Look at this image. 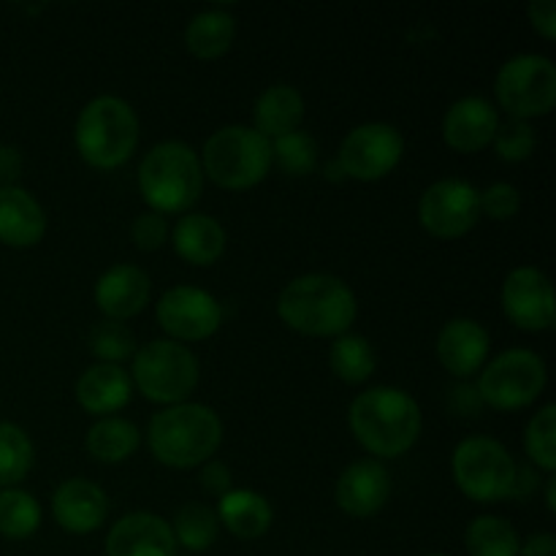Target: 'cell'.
I'll use <instances>...</instances> for the list:
<instances>
[{
	"mask_svg": "<svg viewBox=\"0 0 556 556\" xmlns=\"http://www.w3.org/2000/svg\"><path fill=\"white\" fill-rule=\"evenodd\" d=\"M351 432L372 456L396 459L416 445L421 434V407L407 391L375 386L362 391L348 410Z\"/></svg>",
	"mask_w": 556,
	"mask_h": 556,
	"instance_id": "obj_1",
	"label": "cell"
},
{
	"mask_svg": "<svg viewBox=\"0 0 556 556\" xmlns=\"http://www.w3.org/2000/svg\"><path fill=\"white\" fill-rule=\"evenodd\" d=\"M277 313L299 334L342 337L356 320L358 302L345 280L326 271H309L282 288Z\"/></svg>",
	"mask_w": 556,
	"mask_h": 556,
	"instance_id": "obj_2",
	"label": "cell"
},
{
	"mask_svg": "<svg viewBox=\"0 0 556 556\" xmlns=\"http://www.w3.org/2000/svg\"><path fill=\"white\" fill-rule=\"evenodd\" d=\"M223 440V424L212 407L199 402L163 407L147 429V443L161 465L174 470L204 465L215 456Z\"/></svg>",
	"mask_w": 556,
	"mask_h": 556,
	"instance_id": "obj_3",
	"label": "cell"
},
{
	"mask_svg": "<svg viewBox=\"0 0 556 556\" xmlns=\"http://www.w3.org/2000/svg\"><path fill=\"white\" fill-rule=\"evenodd\" d=\"M139 190L157 215H179L199 201L204 190V168L185 141H161L139 166Z\"/></svg>",
	"mask_w": 556,
	"mask_h": 556,
	"instance_id": "obj_4",
	"label": "cell"
},
{
	"mask_svg": "<svg viewBox=\"0 0 556 556\" xmlns=\"http://www.w3.org/2000/svg\"><path fill=\"white\" fill-rule=\"evenodd\" d=\"M74 141L90 166L117 168L139 144V117L123 98L98 96L79 112Z\"/></svg>",
	"mask_w": 556,
	"mask_h": 556,
	"instance_id": "obj_5",
	"label": "cell"
},
{
	"mask_svg": "<svg viewBox=\"0 0 556 556\" xmlns=\"http://www.w3.org/2000/svg\"><path fill=\"white\" fill-rule=\"evenodd\" d=\"M199 161L220 188L248 190L269 174L271 141L248 125H226L204 141Z\"/></svg>",
	"mask_w": 556,
	"mask_h": 556,
	"instance_id": "obj_6",
	"label": "cell"
},
{
	"mask_svg": "<svg viewBox=\"0 0 556 556\" xmlns=\"http://www.w3.org/2000/svg\"><path fill=\"white\" fill-rule=\"evenodd\" d=\"M130 380L150 402L182 405L199 386V362L182 342L152 340L134 353Z\"/></svg>",
	"mask_w": 556,
	"mask_h": 556,
	"instance_id": "obj_7",
	"label": "cell"
},
{
	"mask_svg": "<svg viewBox=\"0 0 556 556\" xmlns=\"http://www.w3.org/2000/svg\"><path fill=\"white\" fill-rule=\"evenodd\" d=\"M516 462L503 443L492 438H467L456 445L451 470L462 492L476 503H503L516 481Z\"/></svg>",
	"mask_w": 556,
	"mask_h": 556,
	"instance_id": "obj_8",
	"label": "cell"
},
{
	"mask_svg": "<svg viewBox=\"0 0 556 556\" xmlns=\"http://www.w3.org/2000/svg\"><path fill=\"white\" fill-rule=\"evenodd\" d=\"M546 380V362L535 351L510 348L483 364V372L476 386L483 405L494 407V410H521L543 394Z\"/></svg>",
	"mask_w": 556,
	"mask_h": 556,
	"instance_id": "obj_9",
	"label": "cell"
},
{
	"mask_svg": "<svg viewBox=\"0 0 556 556\" xmlns=\"http://www.w3.org/2000/svg\"><path fill=\"white\" fill-rule=\"evenodd\" d=\"M494 92L514 119L543 117L556 103V65L546 54H516L497 71Z\"/></svg>",
	"mask_w": 556,
	"mask_h": 556,
	"instance_id": "obj_10",
	"label": "cell"
},
{
	"mask_svg": "<svg viewBox=\"0 0 556 556\" xmlns=\"http://www.w3.org/2000/svg\"><path fill=\"white\" fill-rule=\"evenodd\" d=\"M481 220V190L467 179H438L418 201V223L438 239H459Z\"/></svg>",
	"mask_w": 556,
	"mask_h": 556,
	"instance_id": "obj_11",
	"label": "cell"
},
{
	"mask_svg": "<svg viewBox=\"0 0 556 556\" xmlns=\"http://www.w3.org/2000/svg\"><path fill=\"white\" fill-rule=\"evenodd\" d=\"M402 152H405V139L394 125L364 123L348 130L337 161H340L345 177L375 182L400 166Z\"/></svg>",
	"mask_w": 556,
	"mask_h": 556,
	"instance_id": "obj_12",
	"label": "cell"
},
{
	"mask_svg": "<svg viewBox=\"0 0 556 556\" xmlns=\"http://www.w3.org/2000/svg\"><path fill=\"white\" fill-rule=\"evenodd\" d=\"M157 324L174 342H199L215 334L223 324V307L210 291L195 286H174L157 299Z\"/></svg>",
	"mask_w": 556,
	"mask_h": 556,
	"instance_id": "obj_13",
	"label": "cell"
},
{
	"mask_svg": "<svg viewBox=\"0 0 556 556\" xmlns=\"http://www.w3.org/2000/svg\"><path fill=\"white\" fill-rule=\"evenodd\" d=\"M503 309L514 326L525 331H543L554 324V288L546 271L519 266L503 282Z\"/></svg>",
	"mask_w": 556,
	"mask_h": 556,
	"instance_id": "obj_14",
	"label": "cell"
},
{
	"mask_svg": "<svg viewBox=\"0 0 556 556\" xmlns=\"http://www.w3.org/2000/svg\"><path fill=\"white\" fill-rule=\"evenodd\" d=\"M177 541L161 516L134 510L123 516L106 535V556H174Z\"/></svg>",
	"mask_w": 556,
	"mask_h": 556,
	"instance_id": "obj_15",
	"label": "cell"
},
{
	"mask_svg": "<svg viewBox=\"0 0 556 556\" xmlns=\"http://www.w3.org/2000/svg\"><path fill=\"white\" fill-rule=\"evenodd\" d=\"M391 494V476L380 462L358 459L348 467L334 486V500L348 516L367 519L383 510Z\"/></svg>",
	"mask_w": 556,
	"mask_h": 556,
	"instance_id": "obj_16",
	"label": "cell"
},
{
	"mask_svg": "<svg viewBox=\"0 0 556 556\" xmlns=\"http://www.w3.org/2000/svg\"><path fill=\"white\" fill-rule=\"evenodd\" d=\"M500 114L483 96H465L443 117V139L456 152H478L489 147L497 134Z\"/></svg>",
	"mask_w": 556,
	"mask_h": 556,
	"instance_id": "obj_17",
	"label": "cell"
},
{
	"mask_svg": "<svg viewBox=\"0 0 556 556\" xmlns=\"http://www.w3.org/2000/svg\"><path fill=\"white\" fill-rule=\"evenodd\" d=\"M52 514L58 525L74 535L96 532L109 514L106 492L87 478H68L54 489Z\"/></svg>",
	"mask_w": 556,
	"mask_h": 556,
	"instance_id": "obj_18",
	"label": "cell"
},
{
	"mask_svg": "<svg viewBox=\"0 0 556 556\" xmlns=\"http://www.w3.org/2000/svg\"><path fill=\"white\" fill-rule=\"evenodd\" d=\"M489 331L472 318H454L440 329L438 334V358L451 375L467 380L483 369L489 358Z\"/></svg>",
	"mask_w": 556,
	"mask_h": 556,
	"instance_id": "obj_19",
	"label": "cell"
},
{
	"mask_svg": "<svg viewBox=\"0 0 556 556\" xmlns=\"http://www.w3.org/2000/svg\"><path fill=\"white\" fill-rule=\"evenodd\" d=\"M150 302V277L130 264H114L98 277L96 304L109 320H128L139 315Z\"/></svg>",
	"mask_w": 556,
	"mask_h": 556,
	"instance_id": "obj_20",
	"label": "cell"
},
{
	"mask_svg": "<svg viewBox=\"0 0 556 556\" xmlns=\"http://www.w3.org/2000/svg\"><path fill=\"white\" fill-rule=\"evenodd\" d=\"M47 233L41 204L20 185L0 188V242L9 248H33Z\"/></svg>",
	"mask_w": 556,
	"mask_h": 556,
	"instance_id": "obj_21",
	"label": "cell"
},
{
	"mask_svg": "<svg viewBox=\"0 0 556 556\" xmlns=\"http://www.w3.org/2000/svg\"><path fill=\"white\" fill-rule=\"evenodd\" d=\"M134 394V380L119 364H92L76 380V400L92 416L123 410Z\"/></svg>",
	"mask_w": 556,
	"mask_h": 556,
	"instance_id": "obj_22",
	"label": "cell"
},
{
	"mask_svg": "<svg viewBox=\"0 0 556 556\" xmlns=\"http://www.w3.org/2000/svg\"><path fill=\"white\" fill-rule=\"evenodd\" d=\"M174 250L179 258L193 266H210L226 250V228L210 215L201 212H185L172 231Z\"/></svg>",
	"mask_w": 556,
	"mask_h": 556,
	"instance_id": "obj_23",
	"label": "cell"
},
{
	"mask_svg": "<svg viewBox=\"0 0 556 556\" xmlns=\"http://www.w3.org/2000/svg\"><path fill=\"white\" fill-rule=\"evenodd\" d=\"M217 521L239 541H255L266 535L275 519L269 500L250 489H231L217 503Z\"/></svg>",
	"mask_w": 556,
	"mask_h": 556,
	"instance_id": "obj_24",
	"label": "cell"
},
{
	"mask_svg": "<svg viewBox=\"0 0 556 556\" xmlns=\"http://www.w3.org/2000/svg\"><path fill=\"white\" fill-rule=\"evenodd\" d=\"M304 117V98L291 85H271L258 96L253 109L255 130L266 139H277L282 134L299 130Z\"/></svg>",
	"mask_w": 556,
	"mask_h": 556,
	"instance_id": "obj_25",
	"label": "cell"
},
{
	"mask_svg": "<svg viewBox=\"0 0 556 556\" xmlns=\"http://www.w3.org/2000/svg\"><path fill=\"white\" fill-rule=\"evenodd\" d=\"M237 36V20L226 9H204L185 27V43L195 58H220L231 49Z\"/></svg>",
	"mask_w": 556,
	"mask_h": 556,
	"instance_id": "obj_26",
	"label": "cell"
},
{
	"mask_svg": "<svg viewBox=\"0 0 556 556\" xmlns=\"http://www.w3.org/2000/svg\"><path fill=\"white\" fill-rule=\"evenodd\" d=\"M139 445V427L117 416L101 418V421L92 424L90 432H87V451H90V456L98 462H109V465L130 459Z\"/></svg>",
	"mask_w": 556,
	"mask_h": 556,
	"instance_id": "obj_27",
	"label": "cell"
},
{
	"mask_svg": "<svg viewBox=\"0 0 556 556\" xmlns=\"http://www.w3.org/2000/svg\"><path fill=\"white\" fill-rule=\"evenodd\" d=\"M470 556H519L521 541L516 527L503 516H478L465 532Z\"/></svg>",
	"mask_w": 556,
	"mask_h": 556,
	"instance_id": "obj_28",
	"label": "cell"
},
{
	"mask_svg": "<svg viewBox=\"0 0 556 556\" xmlns=\"http://www.w3.org/2000/svg\"><path fill=\"white\" fill-rule=\"evenodd\" d=\"M329 364L337 378L351 386H358L372 378L375 367H378V356H375V348L369 345L367 337L342 334L331 345Z\"/></svg>",
	"mask_w": 556,
	"mask_h": 556,
	"instance_id": "obj_29",
	"label": "cell"
},
{
	"mask_svg": "<svg viewBox=\"0 0 556 556\" xmlns=\"http://www.w3.org/2000/svg\"><path fill=\"white\" fill-rule=\"evenodd\" d=\"M41 527V505L22 489L0 492V535L9 541H25Z\"/></svg>",
	"mask_w": 556,
	"mask_h": 556,
	"instance_id": "obj_30",
	"label": "cell"
},
{
	"mask_svg": "<svg viewBox=\"0 0 556 556\" xmlns=\"http://www.w3.org/2000/svg\"><path fill=\"white\" fill-rule=\"evenodd\" d=\"M217 530H220V521H217L215 510L201 503H188L185 508H179L172 527L174 541L188 554L206 552L217 541Z\"/></svg>",
	"mask_w": 556,
	"mask_h": 556,
	"instance_id": "obj_31",
	"label": "cell"
},
{
	"mask_svg": "<svg viewBox=\"0 0 556 556\" xmlns=\"http://www.w3.org/2000/svg\"><path fill=\"white\" fill-rule=\"evenodd\" d=\"M33 467V443L25 429L0 421V489H14Z\"/></svg>",
	"mask_w": 556,
	"mask_h": 556,
	"instance_id": "obj_32",
	"label": "cell"
},
{
	"mask_svg": "<svg viewBox=\"0 0 556 556\" xmlns=\"http://www.w3.org/2000/svg\"><path fill=\"white\" fill-rule=\"evenodd\" d=\"M277 157L280 168L291 177H307L318 163V144L304 130H291L271 141V161Z\"/></svg>",
	"mask_w": 556,
	"mask_h": 556,
	"instance_id": "obj_33",
	"label": "cell"
},
{
	"mask_svg": "<svg viewBox=\"0 0 556 556\" xmlns=\"http://www.w3.org/2000/svg\"><path fill=\"white\" fill-rule=\"evenodd\" d=\"M527 456L535 462L541 470L554 472L556 467V407L546 405L530 418L525 432Z\"/></svg>",
	"mask_w": 556,
	"mask_h": 556,
	"instance_id": "obj_34",
	"label": "cell"
},
{
	"mask_svg": "<svg viewBox=\"0 0 556 556\" xmlns=\"http://www.w3.org/2000/svg\"><path fill=\"white\" fill-rule=\"evenodd\" d=\"M90 351L92 356L101 358V364H119L136 353V337L119 320H103L92 326Z\"/></svg>",
	"mask_w": 556,
	"mask_h": 556,
	"instance_id": "obj_35",
	"label": "cell"
},
{
	"mask_svg": "<svg viewBox=\"0 0 556 556\" xmlns=\"http://www.w3.org/2000/svg\"><path fill=\"white\" fill-rule=\"evenodd\" d=\"M538 144V136L532 130V125L527 119H514L497 125V134H494V150L503 161L508 163H521L532 155Z\"/></svg>",
	"mask_w": 556,
	"mask_h": 556,
	"instance_id": "obj_36",
	"label": "cell"
},
{
	"mask_svg": "<svg viewBox=\"0 0 556 556\" xmlns=\"http://www.w3.org/2000/svg\"><path fill=\"white\" fill-rule=\"evenodd\" d=\"M521 193L510 182H494L481 193V215L492 220H510L519 215Z\"/></svg>",
	"mask_w": 556,
	"mask_h": 556,
	"instance_id": "obj_37",
	"label": "cell"
},
{
	"mask_svg": "<svg viewBox=\"0 0 556 556\" xmlns=\"http://www.w3.org/2000/svg\"><path fill=\"white\" fill-rule=\"evenodd\" d=\"M130 237L139 250H157L168 237L166 217L157 215V212H141L130 226Z\"/></svg>",
	"mask_w": 556,
	"mask_h": 556,
	"instance_id": "obj_38",
	"label": "cell"
},
{
	"mask_svg": "<svg viewBox=\"0 0 556 556\" xmlns=\"http://www.w3.org/2000/svg\"><path fill=\"white\" fill-rule=\"evenodd\" d=\"M448 407L456 416H478V413L483 410V400L481 394H478V386L470 383V380L456 383L448 394Z\"/></svg>",
	"mask_w": 556,
	"mask_h": 556,
	"instance_id": "obj_39",
	"label": "cell"
},
{
	"mask_svg": "<svg viewBox=\"0 0 556 556\" xmlns=\"http://www.w3.org/2000/svg\"><path fill=\"white\" fill-rule=\"evenodd\" d=\"M231 470H228L226 462L220 459H210L204 462V470H201V486L206 489L210 494H217V497H223V494L231 492Z\"/></svg>",
	"mask_w": 556,
	"mask_h": 556,
	"instance_id": "obj_40",
	"label": "cell"
},
{
	"mask_svg": "<svg viewBox=\"0 0 556 556\" xmlns=\"http://www.w3.org/2000/svg\"><path fill=\"white\" fill-rule=\"evenodd\" d=\"M527 16H530L532 27H535L541 36L554 38L556 36V3L554 0H532L527 5Z\"/></svg>",
	"mask_w": 556,
	"mask_h": 556,
	"instance_id": "obj_41",
	"label": "cell"
},
{
	"mask_svg": "<svg viewBox=\"0 0 556 556\" xmlns=\"http://www.w3.org/2000/svg\"><path fill=\"white\" fill-rule=\"evenodd\" d=\"M22 177V152L11 144H0V188L16 185Z\"/></svg>",
	"mask_w": 556,
	"mask_h": 556,
	"instance_id": "obj_42",
	"label": "cell"
},
{
	"mask_svg": "<svg viewBox=\"0 0 556 556\" xmlns=\"http://www.w3.org/2000/svg\"><path fill=\"white\" fill-rule=\"evenodd\" d=\"M519 556H556V538L552 532H538L521 543Z\"/></svg>",
	"mask_w": 556,
	"mask_h": 556,
	"instance_id": "obj_43",
	"label": "cell"
},
{
	"mask_svg": "<svg viewBox=\"0 0 556 556\" xmlns=\"http://www.w3.org/2000/svg\"><path fill=\"white\" fill-rule=\"evenodd\" d=\"M535 489H538L535 472H532L530 467H516V481H514V492H510V497L527 500Z\"/></svg>",
	"mask_w": 556,
	"mask_h": 556,
	"instance_id": "obj_44",
	"label": "cell"
},
{
	"mask_svg": "<svg viewBox=\"0 0 556 556\" xmlns=\"http://www.w3.org/2000/svg\"><path fill=\"white\" fill-rule=\"evenodd\" d=\"M324 172H326V177L331 179V182H342V179H345V172H342V166H340V161H337V157H334V161L326 163Z\"/></svg>",
	"mask_w": 556,
	"mask_h": 556,
	"instance_id": "obj_45",
	"label": "cell"
},
{
	"mask_svg": "<svg viewBox=\"0 0 556 556\" xmlns=\"http://www.w3.org/2000/svg\"><path fill=\"white\" fill-rule=\"evenodd\" d=\"M546 505L548 510H556V478L552 476L546 483Z\"/></svg>",
	"mask_w": 556,
	"mask_h": 556,
	"instance_id": "obj_46",
	"label": "cell"
},
{
	"mask_svg": "<svg viewBox=\"0 0 556 556\" xmlns=\"http://www.w3.org/2000/svg\"><path fill=\"white\" fill-rule=\"evenodd\" d=\"M174 556H193V554H188V552H185V554H174Z\"/></svg>",
	"mask_w": 556,
	"mask_h": 556,
	"instance_id": "obj_47",
	"label": "cell"
},
{
	"mask_svg": "<svg viewBox=\"0 0 556 556\" xmlns=\"http://www.w3.org/2000/svg\"><path fill=\"white\" fill-rule=\"evenodd\" d=\"M427 556H445V554H427Z\"/></svg>",
	"mask_w": 556,
	"mask_h": 556,
	"instance_id": "obj_48",
	"label": "cell"
}]
</instances>
